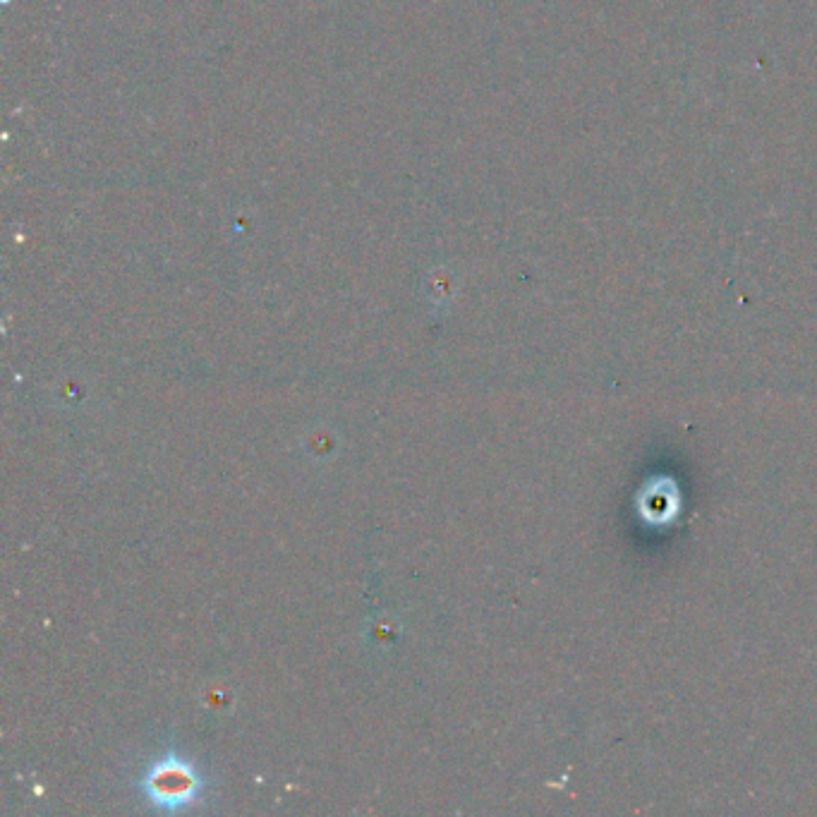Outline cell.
Here are the masks:
<instances>
[{"instance_id":"obj_1","label":"cell","mask_w":817,"mask_h":817,"mask_svg":"<svg viewBox=\"0 0 817 817\" xmlns=\"http://www.w3.org/2000/svg\"><path fill=\"white\" fill-rule=\"evenodd\" d=\"M144 794L154 806L163 810H180L197 801L204 789L202 774L192 762L168 753L166 758L154 760L142 779Z\"/></svg>"}]
</instances>
